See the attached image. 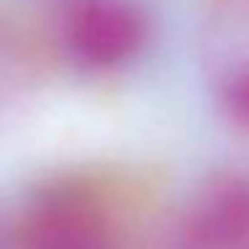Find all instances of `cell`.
<instances>
[{"label":"cell","instance_id":"6da1fadb","mask_svg":"<svg viewBox=\"0 0 249 249\" xmlns=\"http://www.w3.org/2000/svg\"><path fill=\"white\" fill-rule=\"evenodd\" d=\"M147 24L129 0H67L62 43L86 70H115L140 54Z\"/></svg>","mask_w":249,"mask_h":249},{"label":"cell","instance_id":"7a4b0ae2","mask_svg":"<svg viewBox=\"0 0 249 249\" xmlns=\"http://www.w3.org/2000/svg\"><path fill=\"white\" fill-rule=\"evenodd\" d=\"M14 249H118V244L97 201L59 188L27 206Z\"/></svg>","mask_w":249,"mask_h":249},{"label":"cell","instance_id":"3957f363","mask_svg":"<svg viewBox=\"0 0 249 249\" xmlns=\"http://www.w3.org/2000/svg\"><path fill=\"white\" fill-rule=\"evenodd\" d=\"M179 249H249L247 177H222L201 190L179 225Z\"/></svg>","mask_w":249,"mask_h":249},{"label":"cell","instance_id":"277c9868","mask_svg":"<svg viewBox=\"0 0 249 249\" xmlns=\"http://www.w3.org/2000/svg\"><path fill=\"white\" fill-rule=\"evenodd\" d=\"M225 107L236 124L249 129V70H241L225 86Z\"/></svg>","mask_w":249,"mask_h":249},{"label":"cell","instance_id":"5b68a950","mask_svg":"<svg viewBox=\"0 0 249 249\" xmlns=\"http://www.w3.org/2000/svg\"><path fill=\"white\" fill-rule=\"evenodd\" d=\"M6 67V40L0 38V70Z\"/></svg>","mask_w":249,"mask_h":249}]
</instances>
